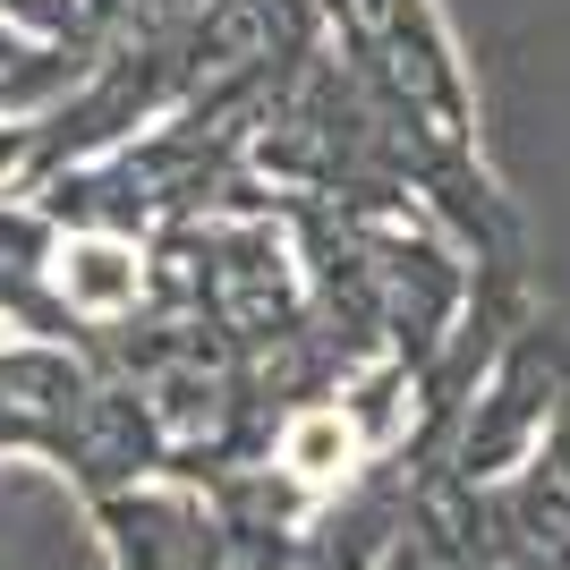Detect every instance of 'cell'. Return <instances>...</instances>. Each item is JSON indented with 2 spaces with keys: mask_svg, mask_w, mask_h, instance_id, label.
Segmentation results:
<instances>
[{
  "mask_svg": "<svg viewBox=\"0 0 570 570\" xmlns=\"http://www.w3.org/2000/svg\"><path fill=\"white\" fill-rule=\"evenodd\" d=\"M60 289L86 315H119L137 298V256L119 238H77V247H60Z\"/></svg>",
  "mask_w": 570,
  "mask_h": 570,
  "instance_id": "cell-2",
  "label": "cell"
},
{
  "mask_svg": "<svg viewBox=\"0 0 570 570\" xmlns=\"http://www.w3.org/2000/svg\"><path fill=\"white\" fill-rule=\"evenodd\" d=\"M357 452H366V443H357V426L341 409H307V417H289V434H282V469H289V485H307V494L350 485Z\"/></svg>",
  "mask_w": 570,
  "mask_h": 570,
  "instance_id": "cell-1",
  "label": "cell"
}]
</instances>
